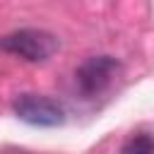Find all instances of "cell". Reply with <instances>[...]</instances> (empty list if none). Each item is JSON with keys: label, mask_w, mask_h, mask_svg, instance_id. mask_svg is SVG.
I'll list each match as a JSON object with an SVG mask.
<instances>
[{"label": "cell", "mask_w": 154, "mask_h": 154, "mask_svg": "<svg viewBox=\"0 0 154 154\" xmlns=\"http://www.w3.org/2000/svg\"><path fill=\"white\" fill-rule=\"evenodd\" d=\"M58 38L43 29H19L0 36V51L29 63H41L58 51Z\"/></svg>", "instance_id": "6da1fadb"}, {"label": "cell", "mask_w": 154, "mask_h": 154, "mask_svg": "<svg viewBox=\"0 0 154 154\" xmlns=\"http://www.w3.org/2000/svg\"><path fill=\"white\" fill-rule=\"evenodd\" d=\"M12 111L19 120L38 128H58L65 123V106L58 99L43 96V94H19L12 101Z\"/></svg>", "instance_id": "7a4b0ae2"}, {"label": "cell", "mask_w": 154, "mask_h": 154, "mask_svg": "<svg viewBox=\"0 0 154 154\" xmlns=\"http://www.w3.org/2000/svg\"><path fill=\"white\" fill-rule=\"evenodd\" d=\"M116 72H118V60L116 58L91 55L75 70V82H77V89L84 96H96L111 84Z\"/></svg>", "instance_id": "3957f363"}, {"label": "cell", "mask_w": 154, "mask_h": 154, "mask_svg": "<svg viewBox=\"0 0 154 154\" xmlns=\"http://www.w3.org/2000/svg\"><path fill=\"white\" fill-rule=\"evenodd\" d=\"M120 154H154V132L137 130L128 135L120 144Z\"/></svg>", "instance_id": "277c9868"}]
</instances>
